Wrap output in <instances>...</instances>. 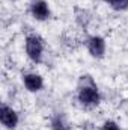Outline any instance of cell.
Returning a JSON list of instances; mask_svg holds the SVG:
<instances>
[{"label":"cell","instance_id":"cell-1","mask_svg":"<svg viewBox=\"0 0 128 130\" xmlns=\"http://www.w3.org/2000/svg\"><path fill=\"white\" fill-rule=\"evenodd\" d=\"M78 100H80L83 104H86V106H94V104H98V103H99V94H98V89H96L92 77H89L88 85H86V83H84V86L80 85Z\"/></svg>","mask_w":128,"mask_h":130},{"label":"cell","instance_id":"cell-2","mask_svg":"<svg viewBox=\"0 0 128 130\" xmlns=\"http://www.w3.org/2000/svg\"><path fill=\"white\" fill-rule=\"evenodd\" d=\"M26 52L33 62H41L42 59V39L39 36H27L26 39Z\"/></svg>","mask_w":128,"mask_h":130},{"label":"cell","instance_id":"cell-3","mask_svg":"<svg viewBox=\"0 0 128 130\" xmlns=\"http://www.w3.org/2000/svg\"><path fill=\"white\" fill-rule=\"evenodd\" d=\"M0 121L6 129H15L18 124V115L15 113V110H12L11 107H8L6 104H2V110H0Z\"/></svg>","mask_w":128,"mask_h":130},{"label":"cell","instance_id":"cell-4","mask_svg":"<svg viewBox=\"0 0 128 130\" xmlns=\"http://www.w3.org/2000/svg\"><path fill=\"white\" fill-rule=\"evenodd\" d=\"M30 11H32V15L36 20H47L50 17L48 5L44 0H33L32 5H30Z\"/></svg>","mask_w":128,"mask_h":130},{"label":"cell","instance_id":"cell-5","mask_svg":"<svg viewBox=\"0 0 128 130\" xmlns=\"http://www.w3.org/2000/svg\"><path fill=\"white\" fill-rule=\"evenodd\" d=\"M88 48L91 52L92 56L95 58H102L104 52H105V42L101 36H92L88 42Z\"/></svg>","mask_w":128,"mask_h":130},{"label":"cell","instance_id":"cell-6","mask_svg":"<svg viewBox=\"0 0 128 130\" xmlns=\"http://www.w3.org/2000/svg\"><path fill=\"white\" fill-rule=\"evenodd\" d=\"M23 80H24V86H26L29 91H32V92L39 91V89L42 88V85H44L42 77H41L39 74H26Z\"/></svg>","mask_w":128,"mask_h":130},{"label":"cell","instance_id":"cell-7","mask_svg":"<svg viewBox=\"0 0 128 130\" xmlns=\"http://www.w3.org/2000/svg\"><path fill=\"white\" fill-rule=\"evenodd\" d=\"M109 3H110L112 8L116 9V11H125L128 8V0H110Z\"/></svg>","mask_w":128,"mask_h":130},{"label":"cell","instance_id":"cell-8","mask_svg":"<svg viewBox=\"0 0 128 130\" xmlns=\"http://www.w3.org/2000/svg\"><path fill=\"white\" fill-rule=\"evenodd\" d=\"M51 130H66L65 123L62 121L60 117H54L53 118V121H51Z\"/></svg>","mask_w":128,"mask_h":130},{"label":"cell","instance_id":"cell-9","mask_svg":"<svg viewBox=\"0 0 128 130\" xmlns=\"http://www.w3.org/2000/svg\"><path fill=\"white\" fill-rule=\"evenodd\" d=\"M101 130H121V129H119V126L115 121H105Z\"/></svg>","mask_w":128,"mask_h":130},{"label":"cell","instance_id":"cell-10","mask_svg":"<svg viewBox=\"0 0 128 130\" xmlns=\"http://www.w3.org/2000/svg\"><path fill=\"white\" fill-rule=\"evenodd\" d=\"M105 2H110V0H105Z\"/></svg>","mask_w":128,"mask_h":130},{"label":"cell","instance_id":"cell-11","mask_svg":"<svg viewBox=\"0 0 128 130\" xmlns=\"http://www.w3.org/2000/svg\"><path fill=\"white\" fill-rule=\"evenodd\" d=\"M92 130H95V129H92Z\"/></svg>","mask_w":128,"mask_h":130}]
</instances>
